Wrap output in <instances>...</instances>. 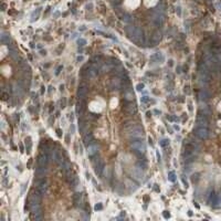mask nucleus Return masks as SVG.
<instances>
[{
    "mask_svg": "<svg viewBox=\"0 0 221 221\" xmlns=\"http://www.w3.org/2000/svg\"><path fill=\"white\" fill-rule=\"evenodd\" d=\"M129 175L133 179H135L137 181H144L145 180V175L144 171L141 167H133V169L129 170Z\"/></svg>",
    "mask_w": 221,
    "mask_h": 221,
    "instance_id": "1",
    "label": "nucleus"
},
{
    "mask_svg": "<svg viewBox=\"0 0 221 221\" xmlns=\"http://www.w3.org/2000/svg\"><path fill=\"white\" fill-rule=\"evenodd\" d=\"M127 135H128L129 137H133V138L143 137V135H144L143 128H142L139 125H137V126H135L134 128H132V129H129V130H127Z\"/></svg>",
    "mask_w": 221,
    "mask_h": 221,
    "instance_id": "2",
    "label": "nucleus"
},
{
    "mask_svg": "<svg viewBox=\"0 0 221 221\" xmlns=\"http://www.w3.org/2000/svg\"><path fill=\"white\" fill-rule=\"evenodd\" d=\"M130 147H132L136 153H138V154H145V152H146V146H145V144H144L143 142H139V141L133 142V143L130 144Z\"/></svg>",
    "mask_w": 221,
    "mask_h": 221,
    "instance_id": "3",
    "label": "nucleus"
},
{
    "mask_svg": "<svg viewBox=\"0 0 221 221\" xmlns=\"http://www.w3.org/2000/svg\"><path fill=\"white\" fill-rule=\"evenodd\" d=\"M195 133L196 135L198 136L199 138H201V139H204V138H207L209 136V132H208V129L206 127H197Z\"/></svg>",
    "mask_w": 221,
    "mask_h": 221,
    "instance_id": "4",
    "label": "nucleus"
},
{
    "mask_svg": "<svg viewBox=\"0 0 221 221\" xmlns=\"http://www.w3.org/2000/svg\"><path fill=\"white\" fill-rule=\"evenodd\" d=\"M94 167H95V172H96V175L101 176L103 174L104 170H105V163H104L102 159H100V160H97V164L94 165Z\"/></svg>",
    "mask_w": 221,
    "mask_h": 221,
    "instance_id": "5",
    "label": "nucleus"
},
{
    "mask_svg": "<svg viewBox=\"0 0 221 221\" xmlns=\"http://www.w3.org/2000/svg\"><path fill=\"white\" fill-rule=\"evenodd\" d=\"M50 160V156L48 155V154H41L39 157H38V164H39V166H44L45 167V165L48 164V161Z\"/></svg>",
    "mask_w": 221,
    "mask_h": 221,
    "instance_id": "6",
    "label": "nucleus"
},
{
    "mask_svg": "<svg viewBox=\"0 0 221 221\" xmlns=\"http://www.w3.org/2000/svg\"><path fill=\"white\" fill-rule=\"evenodd\" d=\"M197 124H198V126H200V127H207L208 119H207V117H206V115L199 114L198 117H197Z\"/></svg>",
    "mask_w": 221,
    "mask_h": 221,
    "instance_id": "7",
    "label": "nucleus"
},
{
    "mask_svg": "<svg viewBox=\"0 0 221 221\" xmlns=\"http://www.w3.org/2000/svg\"><path fill=\"white\" fill-rule=\"evenodd\" d=\"M85 106H86V102L84 100H80V102L78 103V107H76V112L79 115H82L85 111Z\"/></svg>",
    "mask_w": 221,
    "mask_h": 221,
    "instance_id": "8",
    "label": "nucleus"
},
{
    "mask_svg": "<svg viewBox=\"0 0 221 221\" xmlns=\"http://www.w3.org/2000/svg\"><path fill=\"white\" fill-rule=\"evenodd\" d=\"M98 149V145L97 144H90L87 146V155L89 156H93L95 153L97 152Z\"/></svg>",
    "mask_w": 221,
    "mask_h": 221,
    "instance_id": "9",
    "label": "nucleus"
},
{
    "mask_svg": "<svg viewBox=\"0 0 221 221\" xmlns=\"http://www.w3.org/2000/svg\"><path fill=\"white\" fill-rule=\"evenodd\" d=\"M125 112H127L128 114L133 115V114H136L137 112V107H136L135 104H128L125 106Z\"/></svg>",
    "mask_w": 221,
    "mask_h": 221,
    "instance_id": "10",
    "label": "nucleus"
},
{
    "mask_svg": "<svg viewBox=\"0 0 221 221\" xmlns=\"http://www.w3.org/2000/svg\"><path fill=\"white\" fill-rule=\"evenodd\" d=\"M86 92H87V86H86V85L80 86V87H79V91H78V96L80 98H82L84 95L86 94Z\"/></svg>",
    "mask_w": 221,
    "mask_h": 221,
    "instance_id": "11",
    "label": "nucleus"
},
{
    "mask_svg": "<svg viewBox=\"0 0 221 221\" xmlns=\"http://www.w3.org/2000/svg\"><path fill=\"white\" fill-rule=\"evenodd\" d=\"M92 139H93V135L91 134V133H87L86 135H84L83 142H84V144H85V145H87V146H89V144H91Z\"/></svg>",
    "mask_w": 221,
    "mask_h": 221,
    "instance_id": "12",
    "label": "nucleus"
},
{
    "mask_svg": "<svg viewBox=\"0 0 221 221\" xmlns=\"http://www.w3.org/2000/svg\"><path fill=\"white\" fill-rule=\"evenodd\" d=\"M46 190H48V186L45 185V182L40 186H38V191L41 193V195H45L46 193Z\"/></svg>",
    "mask_w": 221,
    "mask_h": 221,
    "instance_id": "13",
    "label": "nucleus"
},
{
    "mask_svg": "<svg viewBox=\"0 0 221 221\" xmlns=\"http://www.w3.org/2000/svg\"><path fill=\"white\" fill-rule=\"evenodd\" d=\"M70 185H71L72 187L80 186V180H79V178L76 177V176H73V177L71 178V180H70Z\"/></svg>",
    "mask_w": 221,
    "mask_h": 221,
    "instance_id": "14",
    "label": "nucleus"
},
{
    "mask_svg": "<svg viewBox=\"0 0 221 221\" xmlns=\"http://www.w3.org/2000/svg\"><path fill=\"white\" fill-rule=\"evenodd\" d=\"M45 171H46L45 167H44V166H40L39 168H37V170H35V174H37L38 176H42Z\"/></svg>",
    "mask_w": 221,
    "mask_h": 221,
    "instance_id": "15",
    "label": "nucleus"
},
{
    "mask_svg": "<svg viewBox=\"0 0 221 221\" xmlns=\"http://www.w3.org/2000/svg\"><path fill=\"white\" fill-rule=\"evenodd\" d=\"M112 85L115 86L116 89H119V87H121V81L118 80V79H113L112 80Z\"/></svg>",
    "mask_w": 221,
    "mask_h": 221,
    "instance_id": "16",
    "label": "nucleus"
},
{
    "mask_svg": "<svg viewBox=\"0 0 221 221\" xmlns=\"http://www.w3.org/2000/svg\"><path fill=\"white\" fill-rule=\"evenodd\" d=\"M169 143H170L169 139H163V141L159 142V145H160L161 147H167L169 145Z\"/></svg>",
    "mask_w": 221,
    "mask_h": 221,
    "instance_id": "17",
    "label": "nucleus"
},
{
    "mask_svg": "<svg viewBox=\"0 0 221 221\" xmlns=\"http://www.w3.org/2000/svg\"><path fill=\"white\" fill-rule=\"evenodd\" d=\"M125 97H126L127 101H133L134 100V94L130 92H126L125 93Z\"/></svg>",
    "mask_w": 221,
    "mask_h": 221,
    "instance_id": "18",
    "label": "nucleus"
},
{
    "mask_svg": "<svg viewBox=\"0 0 221 221\" xmlns=\"http://www.w3.org/2000/svg\"><path fill=\"white\" fill-rule=\"evenodd\" d=\"M169 180L175 181V172H174V171H170L169 172Z\"/></svg>",
    "mask_w": 221,
    "mask_h": 221,
    "instance_id": "19",
    "label": "nucleus"
},
{
    "mask_svg": "<svg viewBox=\"0 0 221 221\" xmlns=\"http://www.w3.org/2000/svg\"><path fill=\"white\" fill-rule=\"evenodd\" d=\"M208 97H209V94H208L207 92H202V93H201V98H204V100H207Z\"/></svg>",
    "mask_w": 221,
    "mask_h": 221,
    "instance_id": "20",
    "label": "nucleus"
},
{
    "mask_svg": "<svg viewBox=\"0 0 221 221\" xmlns=\"http://www.w3.org/2000/svg\"><path fill=\"white\" fill-rule=\"evenodd\" d=\"M142 102H143V103H147V102H148V101H149V98L147 97V96H144V97H142Z\"/></svg>",
    "mask_w": 221,
    "mask_h": 221,
    "instance_id": "21",
    "label": "nucleus"
},
{
    "mask_svg": "<svg viewBox=\"0 0 221 221\" xmlns=\"http://www.w3.org/2000/svg\"><path fill=\"white\" fill-rule=\"evenodd\" d=\"M136 87H137V90H138V91H142V90L144 89V84H141V83H139V84H138L137 86H136Z\"/></svg>",
    "mask_w": 221,
    "mask_h": 221,
    "instance_id": "22",
    "label": "nucleus"
},
{
    "mask_svg": "<svg viewBox=\"0 0 221 221\" xmlns=\"http://www.w3.org/2000/svg\"><path fill=\"white\" fill-rule=\"evenodd\" d=\"M109 70V66L108 65H104L103 68H102V71L103 72H106V71H108Z\"/></svg>",
    "mask_w": 221,
    "mask_h": 221,
    "instance_id": "23",
    "label": "nucleus"
},
{
    "mask_svg": "<svg viewBox=\"0 0 221 221\" xmlns=\"http://www.w3.org/2000/svg\"><path fill=\"white\" fill-rule=\"evenodd\" d=\"M102 208H103V207H102V204H96V206H95V209H96V210H101Z\"/></svg>",
    "mask_w": 221,
    "mask_h": 221,
    "instance_id": "24",
    "label": "nucleus"
},
{
    "mask_svg": "<svg viewBox=\"0 0 221 221\" xmlns=\"http://www.w3.org/2000/svg\"><path fill=\"white\" fill-rule=\"evenodd\" d=\"M79 43H81V45H84L85 44V40H79Z\"/></svg>",
    "mask_w": 221,
    "mask_h": 221,
    "instance_id": "25",
    "label": "nucleus"
},
{
    "mask_svg": "<svg viewBox=\"0 0 221 221\" xmlns=\"http://www.w3.org/2000/svg\"><path fill=\"white\" fill-rule=\"evenodd\" d=\"M164 215H165V218H169V213H167V211H165Z\"/></svg>",
    "mask_w": 221,
    "mask_h": 221,
    "instance_id": "26",
    "label": "nucleus"
},
{
    "mask_svg": "<svg viewBox=\"0 0 221 221\" xmlns=\"http://www.w3.org/2000/svg\"><path fill=\"white\" fill-rule=\"evenodd\" d=\"M76 60H78V62H80V61L83 60V57H78V59H76Z\"/></svg>",
    "mask_w": 221,
    "mask_h": 221,
    "instance_id": "27",
    "label": "nucleus"
}]
</instances>
